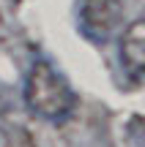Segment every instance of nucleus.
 <instances>
[{"label": "nucleus", "mask_w": 145, "mask_h": 147, "mask_svg": "<svg viewBox=\"0 0 145 147\" xmlns=\"http://www.w3.org/2000/svg\"><path fill=\"white\" fill-rule=\"evenodd\" d=\"M25 104L33 115L44 120H63L74 109L77 98L63 76L49 63H36L25 79Z\"/></svg>", "instance_id": "obj_1"}, {"label": "nucleus", "mask_w": 145, "mask_h": 147, "mask_svg": "<svg viewBox=\"0 0 145 147\" xmlns=\"http://www.w3.org/2000/svg\"><path fill=\"white\" fill-rule=\"evenodd\" d=\"M120 57H123L126 71L134 79L142 76V68H145V22L142 19H134L123 30V38H120Z\"/></svg>", "instance_id": "obj_3"}, {"label": "nucleus", "mask_w": 145, "mask_h": 147, "mask_svg": "<svg viewBox=\"0 0 145 147\" xmlns=\"http://www.w3.org/2000/svg\"><path fill=\"white\" fill-rule=\"evenodd\" d=\"M126 8L120 0H82L80 5V27L93 41H107L123 25Z\"/></svg>", "instance_id": "obj_2"}, {"label": "nucleus", "mask_w": 145, "mask_h": 147, "mask_svg": "<svg viewBox=\"0 0 145 147\" xmlns=\"http://www.w3.org/2000/svg\"><path fill=\"white\" fill-rule=\"evenodd\" d=\"M11 3H19V0H11Z\"/></svg>", "instance_id": "obj_4"}]
</instances>
